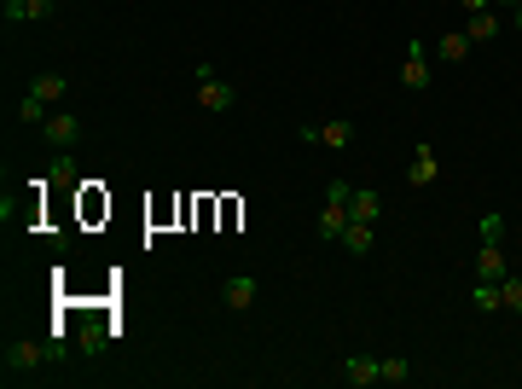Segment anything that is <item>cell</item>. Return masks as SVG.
<instances>
[{"instance_id": "obj_14", "label": "cell", "mask_w": 522, "mask_h": 389, "mask_svg": "<svg viewBox=\"0 0 522 389\" xmlns=\"http://www.w3.org/2000/svg\"><path fill=\"white\" fill-rule=\"evenodd\" d=\"M476 279H493V285L505 279V250L500 245H482L476 250Z\"/></svg>"}, {"instance_id": "obj_8", "label": "cell", "mask_w": 522, "mask_h": 389, "mask_svg": "<svg viewBox=\"0 0 522 389\" xmlns=\"http://www.w3.org/2000/svg\"><path fill=\"white\" fill-rule=\"evenodd\" d=\"M58 0H6V23H47Z\"/></svg>"}, {"instance_id": "obj_4", "label": "cell", "mask_w": 522, "mask_h": 389, "mask_svg": "<svg viewBox=\"0 0 522 389\" xmlns=\"http://www.w3.org/2000/svg\"><path fill=\"white\" fill-rule=\"evenodd\" d=\"M401 82L413 93H424L430 88V47L424 41H406V58H401Z\"/></svg>"}, {"instance_id": "obj_18", "label": "cell", "mask_w": 522, "mask_h": 389, "mask_svg": "<svg viewBox=\"0 0 522 389\" xmlns=\"http://www.w3.org/2000/svg\"><path fill=\"white\" fill-rule=\"evenodd\" d=\"M470 302H476V314H500V308H505V302H500V285H493V279H476Z\"/></svg>"}, {"instance_id": "obj_6", "label": "cell", "mask_w": 522, "mask_h": 389, "mask_svg": "<svg viewBox=\"0 0 522 389\" xmlns=\"http://www.w3.org/2000/svg\"><path fill=\"white\" fill-rule=\"evenodd\" d=\"M256 297H261V285H256L250 273H232L227 285H221V302H227L232 314H250V308H256Z\"/></svg>"}, {"instance_id": "obj_7", "label": "cell", "mask_w": 522, "mask_h": 389, "mask_svg": "<svg viewBox=\"0 0 522 389\" xmlns=\"http://www.w3.org/2000/svg\"><path fill=\"white\" fill-rule=\"evenodd\" d=\"M406 180H413V186H430V180H441V157H435L430 145H418V151L406 157Z\"/></svg>"}, {"instance_id": "obj_20", "label": "cell", "mask_w": 522, "mask_h": 389, "mask_svg": "<svg viewBox=\"0 0 522 389\" xmlns=\"http://www.w3.org/2000/svg\"><path fill=\"white\" fill-rule=\"evenodd\" d=\"M406 378H413V360H406V355H389V360H383V384H406Z\"/></svg>"}, {"instance_id": "obj_12", "label": "cell", "mask_w": 522, "mask_h": 389, "mask_svg": "<svg viewBox=\"0 0 522 389\" xmlns=\"http://www.w3.org/2000/svg\"><path fill=\"white\" fill-rule=\"evenodd\" d=\"M343 227H348V203L326 198V210H319V238H331V245H337V238H343Z\"/></svg>"}, {"instance_id": "obj_22", "label": "cell", "mask_w": 522, "mask_h": 389, "mask_svg": "<svg viewBox=\"0 0 522 389\" xmlns=\"http://www.w3.org/2000/svg\"><path fill=\"white\" fill-rule=\"evenodd\" d=\"M105 349V325H82V355H99Z\"/></svg>"}, {"instance_id": "obj_26", "label": "cell", "mask_w": 522, "mask_h": 389, "mask_svg": "<svg viewBox=\"0 0 522 389\" xmlns=\"http://www.w3.org/2000/svg\"><path fill=\"white\" fill-rule=\"evenodd\" d=\"M511 30L522 35V0H517V6H511Z\"/></svg>"}, {"instance_id": "obj_2", "label": "cell", "mask_w": 522, "mask_h": 389, "mask_svg": "<svg viewBox=\"0 0 522 389\" xmlns=\"http://www.w3.org/2000/svg\"><path fill=\"white\" fill-rule=\"evenodd\" d=\"M65 349L58 343H30V337H18V343H6V372H35V367H47V360H58Z\"/></svg>"}, {"instance_id": "obj_9", "label": "cell", "mask_w": 522, "mask_h": 389, "mask_svg": "<svg viewBox=\"0 0 522 389\" xmlns=\"http://www.w3.org/2000/svg\"><path fill=\"white\" fill-rule=\"evenodd\" d=\"M378 215H383V198L371 186H354V198H348V221H371V227H378Z\"/></svg>"}, {"instance_id": "obj_24", "label": "cell", "mask_w": 522, "mask_h": 389, "mask_svg": "<svg viewBox=\"0 0 522 389\" xmlns=\"http://www.w3.org/2000/svg\"><path fill=\"white\" fill-rule=\"evenodd\" d=\"M326 198H337V203H348V198H354V180H331V186H326Z\"/></svg>"}, {"instance_id": "obj_21", "label": "cell", "mask_w": 522, "mask_h": 389, "mask_svg": "<svg viewBox=\"0 0 522 389\" xmlns=\"http://www.w3.org/2000/svg\"><path fill=\"white\" fill-rule=\"evenodd\" d=\"M500 302H505V308H517V314H522V279H511V273L500 279Z\"/></svg>"}, {"instance_id": "obj_3", "label": "cell", "mask_w": 522, "mask_h": 389, "mask_svg": "<svg viewBox=\"0 0 522 389\" xmlns=\"http://www.w3.org/2000/svg\"><path fill=\"white\" fill-rule=\"evenodd\" d=\"M41 140L53 145V151H70V145L82 140V117H76V111H53V117L41 123Z\"/></svg>"}, {"instance_id": "obj_23", "label": "cell", "mask_w": 522, "mask_h": 389, "mask_svg": "<svg viewBox=\"0 0 522 389\" xmlns=\"http://www.w3.org/2000/svg\"><path fill=\"white\" fill-rule=\"evenodd\" d=\"M53 186H76V163H70V157H58V169H53Z\"/></svg>"}, {"instance_id": "obj_19", "label": "cell", "mask_w": 522, "mask_h": 389, "mask_svg": "<svg viewBox=\"0 0 522 389\" xmlns=\"http://www.w3.org/2000/svg\"><path fill=\"white\" fill-rule=\"evenodd\" d=\"M476 238H482V245H505V215L488 210V215L476 221Z\"/></svg>"}, {"instance_id": "obj_15", "label": "cell", "mask_w": 522, "mask_h": 389, "mask_svg": "<svg viewBox=\"0 0 522 389\" xmlns=\"http://www.w3.org/2000/svg\"><path fill=\"white\" fill-rule=\"evenodd\" d=\"M465 53H470V35L465 30H453V35L435 41V58H441V65H465Z\"/></svg>"}, {"instance_id": "obj_11", "label": "cell", "mask_w": 522, "mask_h": 389, "mask_svg": "<svg viewBox=\"0 0 522 389\" xmlns=\"http://www.w3.org/2000/svg\"><path fill=\"white\" fill-rule=\"evenodd\" d=\"M30 93H35V99H41V105H58V99H65V93H70V82L58 76V70H41V76L30 82Z\"/></svg>"}, {"instance_id": "obj_1", "label": "cell", "mask_w": 522, "mask_h": 389, "mask_svg": "<svg viewBox=\"0 0 522 389\" xmlns=\"http://www.w3.org/2000/svg\"><path fill=\"white\" fill-rule=\"evenodd\" d=\"M232 99H239V93H232V82H221L215 65H209V58H197V105H204L209 117H221V111H232Z\"/></svg>"}, {"instance_id": "obj_16", "label": "cell", "mask_w": 522, "mask_h": 389, "mask_svg": "<svg viewBox=\"0 0 522 389\" xmlns=\"http://www.w3.org/2000/svg\"><path fill=\"white\" fill-rule=\"evenodd\" d=\"M348 140H354V123H348V117H337V123H319V145H331V151H343Z\"/></svg>"}, {"instance_id": "obj_10", "label": "cell", "mask_w": 522, "mask_h": 389, "mask_svg": "<svg viewBox=\"0 0 522 389\" xmlns=\"http://www.w3.org/2000/svg\"><path fill=\"white\" fill-rule=\"evenodd\" d=\"M505 30V18L500 12H470V23H465V35H470V47H482V41H493V35Z\"/></svg>"}, {"instance_id": "obj_5", "label": "cell", "mask_w": 522, "mask_h": 389, "mask_svg": "<svg viewBox=\"0 0 522 389\" xmlns=\"http://www.w3.org/2000/svg\"><path fill=\"white\" fill-rule=\"evenodd\" d=\"M337 372H343V384H354V389H371V384H383V360H378V355H348Z\"/></svg>"}, {"instance_id": "obj_25", "label": "cell", "mask_w": 522, "mask_h": 389, "mask_svg": "<svg viewBox=\"0 0 522 389\" xmlns=\"http://www.w3.org/2000/svg\"><path fill=\"white\" fill-rule=\"evenodd\" d=\"M465 12H493V0H465Z\"/></svg>"}, {"instance_id": "obj_13", "label": "cell", "mask_w": 522, "mask_h": 389, "mask_svg": "<svg viewBox=\"0 0 522 389\" xmlns=\"http://www.w3.org/2000/svg\"><path fill=\"white\" fill-rule=\"evenodd\" d=\"M337 245L348 250V256H371V221H348Z\"/></svg>"}, {"instance_id": "obj_17", "label": "cell", "mask_w": 522, "mask_h": 389, "mask_svg": "<svg viewBox=\"0 0 522 389\" xmlns=\"http://www.w3.org/2000/svg\"><path fill=\"white\" fill-rule=\"evenodd\" d=\"M47 117H53V105H41L35 93H23V99H18V123H23V128H41Z\"/></svg>"}]
</instances>
